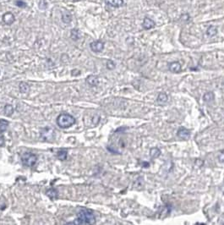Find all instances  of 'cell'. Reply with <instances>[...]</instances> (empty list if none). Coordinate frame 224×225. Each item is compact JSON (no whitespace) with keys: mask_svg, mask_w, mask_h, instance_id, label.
<instances>
[{"mask_svg":"<svg viewBox=\"0 0 224 225\" xmlns=\"http://www.w3.org/2000/svg\"><path fill=\"white\" fill-rule=\"evenodd\" d=\"M96 222V218L91 211L86 208L80 209V212L77 213V218L74 222L68 223V224H76V225H85V224H94Z\"/></svg>","mask_w":224,"mask_h":225,"instance_id":"obj_1","label":"cell"},{"mask_svg":"<svg viewBox=\"0 0 224 225\" xmlns=\"http://www.w3.org/2000/svg\"><path fill=\"white\" fill-rule=\"evenodd\" d=\"M55 136L54 130H53L50 127H46L44 129H42L41 131V137L44 140L47 141H52L53 140Z\"/></svg>","mask_w":224,"mask_h":225,"instance_id":"obj_4","label":"cell"},{"mask_svg":"<svg viewBox=\"0 0 224 225\" xmlns=\"http://www.w3.org/2000/svg\"><path fill=\"white\" fill-rule=\"evenodd\" d=\"M107 66H108V69L112 70V69H113V68L115 67V65L113 64V61H108Z\"/></svg>","mask_w":224,"mask_h":225,"instance_id":"obj_25","label":"cell"},{"mask_svg":"<svg viewBox=\"0 0 224 225\" xmlns=\"http://www.w3.org/2000/svg\"><path fill=\"white\" fill-rule=\"evenodd\" d=\"M74 1H79V0H74Z\"/></svg>","mask_w":224,"mask_h":225,"instance_id":"obj_27","label":"cell"},{"mask_svg":"<svg viewBox=\"0 0 224 225\" xmlns=\"http://www.w3.org/2000/svg\"><path fill=\"white\" fill-rule=\"evenodd\" d=\"M214 97H215L213 92L209 91V92H206L204 95V101L205 102H210L214 100Z\"/></svg>","mask_w":224,"mask_h":225,"instance_id":"obj_16","label":"cell"},{"mask_svg":"<svg viewBox=\"0 0 224 225\" xmlns=\"http://www.w3.org/2000/svg\"><path fill=\"white\" fill-rule=\"evenodd\" d=\"M39 8L42 10H46V9L47 8V1H45V0H41L40 3H39Z\"/></svg>","mask_w":224,"mask_h":225,"instance_id":"obj_23","label":"cell"},{"mask_svg":"<svg viewBox=\"0 0 224 225\" xmlns=\"http://www.w3.org/2000/svg\"><path fill=\"white\" fill-rule=\"evenodd\" d=\"M47 195L49 197L50 199L52 200H56L59 196V193L56 189H53V188H51L49 190H47Z\"/></svg>","mask_w":224,"mask_h":225,"instance_id":"obj_11","label":"cell"},{"mask_svg":"<svg viewBox=\"0 0 224 225\" xmlns=\"http://www.w3.org/2000/svg\"><path fill=\"white\" fill-rule=\"evenodd\" d=\"M9 126V122L5 120H0V131L4 132Z\"/></svg>","mask_w":224,"mask_h":225,"instance_id":"obj_20","label":"cell"},{"mask_svg":"<svg viewBox=\"0 0 224 225\" xmlns=\"http://www.w3.org/2000/svg\"><path fill=\"white\" fill-rule=\"evenodd\" d=\"M22 163L26 167H33L37 162V157L31 152H25L21 157Z\"/></svg>","mask_w":224,"mask_h":225,"instance_id":"obj_3","label":"cell"},{"mask_svg":"<svg viewBox=\"0 0 224 225\" xmlns=\"http://www.w3.org/2000/svg\"><path fill=\"white\" fill-rule=\"evenodd\" d=\"M3 21L4 22V24H6V25H12L15 21V15L11 12H6L3 15Z\"/></svg>","mask_w":224,"mask_h":225,"instance_id":"obj_6","label":"cell"},{"mask_svg":"<svg viewBox=\"0 0 224 225\" xmlns=\"http://www.w3.org/2000/svg\"><path fill=\"white\" fill-rule=\"evenodd\" d=\"M90 49L95 53H100L104 48V43L101 41H96V42H92L90 44Z\"/></svg>","mask_w":224,"mask_h":225,"instance_id":"obj_5","label":"cell"},{"mask_svg":"<svg viewBox=\"0 0 224 225\" xmlns=\"http://www.w3.org/2000/svg\"><path fill=\"white\" fill-rule=\"evenodd\" d=\"M20 92H22V93H25V92H27L28 91L30 90V86L28 84H26L25 82H21L20 84Z\"/></svg>","mask_w":224,"mask_h":225,"instance_id":"obj_18","label":"cell"},{"mask_svg":"<svg viewBox=\"0 0 224 225\" xmlns=\"http://www.w3.org/2000/svg\"><path fill=\"white\" fill-rule=\"evenodd\" d=\"M15 4H16V6L20 7V8H25V7H26V3H25L22 0H17L15 2Z\"/></svg>","mask_w":224,"mask_h":225,"instance_id":"obj_24","label":"cell"},{"mask_svg":"<svg viewBox=\"0 0 224 225\" xmlns=\"http://www.w3.org/2000/svg\"><path fill=\"white\" fill-rule=\"evenodd\" d=\"M106 4L113 8L121 7L124 4V0H105Z\"/></svg>","mask_w":224,"mask_h":225,"instance_id":"obj_8","label":"cell"},{"mask_svg":"<svg viewBox=\"0 0 224 225\" xmlns=\"http://www.w3.org/2000/svg\"><path fill=\"white\" fill-rule=\"evenodd\" d=\"M14 112V108L10 104H7V105L4 107V114L7 115V116H10V115L13 114Z\"/></svg>","mask_w":224,"mask_h":225,"instance_id":"obj_21","label":"cell"},{"mask_svg":"<svg viewBox=\"0 0 224 225\" xmlns=\"http://www.w3.org/2000/svg\"><path fill=\"white\" fill-rule=\"evenodd\" d=\"M86 82L90 86H96V85H97V84H98V79H97L96 76L90 75V76H88V78L86 79Z\"/></svg>","mask_w":224,"mask_h":225,"instance_id":"obj_12","label":"cell"},{"mask_svg":"<svg viewBox=\"0 0 224 225\" xmlns=\"http://www.w3.org/2000/svg\"><path fill=\"white\" fill-rule=\"evenodd\" d=\"M168 68H169L170 71H172L174 73H178L181 70V65L179 62H173V63L169 64Z\"/></svg>","mask_w":224,"mask_h":225,"instance_id":"obj_10","label":"cell"},{"mask_svg":"<svg viewBox=\"0 0 224 225\" xmlns=\"http://www.w3.org/2000/svg\"><path fill=\"white\" fill-rule=\"evenodd\" d=\"M70 36H71V38H72L74 41L79 40L80 37V30H78V29H73V30H71V32H70Z\"/></svg>","mask_w":224,"mask_h":225,"instance_id":"obj_13","label":"cell"},{"mask_svg":"<svg viewBox=\"0 0 224 225\" xmlns=\"http://www.w3.org/2000/svg\"><path fill=\"white\" fill-rule=\"evenodd\" d=\"M143 27H144V29L145 30H150V29H152V28H154L155 25V22L153 20H151V19H150L148 17H145L143 20Z\"/></svg>","mask_w":224,"mask_h":225,"instance_id":"obj_7","label":"cell"},{"mask_svg":"<svg viewBox=\"0 0 224 225\" xmlns=\"http://www.w3.org/2000/svg\"><path fill=\"white\" fill-rule=\"evenodd\" d=\"M161 154V151L158 148H152L151 150V157H157Z\"/></svg>","mask_w":224,"mask_h":225,"instance_id":"obj_22","label":"cell"},{"mask_svg":"<svg viewBox=\"0 0 224 225\" xmlns=\"http://www.w3.org/2000/svg\"><path fill=\"white\" fill-rule=\"evenodd\" d=\"M62 20L66 24H69L72 20V16H71L70 13H65V14L62 15Z\"/></svg>","mask_w":224,"mask_h":225,"instance_id":"obj_19","label":"cell"},{"mask_svg":"<svg viewBox=\"0 0 224 225\" xmlns=\"http://www.w3.org/2000/svg\"><path fill=\"white\" fill-rule=\"evenodd\" d=\"M75 124V119L74 116L70 114H61L57 118V125L62 129H67L70 128L72 125Z\"/></svg>","mask_w":224,"mask_h":225,"instance_id":"obj_2","label":"cell"},{"mask_svg":"<svg viewBox=\"0 0 224 225\" xmlns=\"http://www.w3.org/2000/svg\"><path fill=\"white\" fill-rule=\"evenodd\" d=\"M58 157H59V159L62 161H65L67 159V157H68V152H67V151L65 150V149H62V150H60L58 151Z\"/></svg>","mask_w":224,"mask_h":225,"instance_id":"obj_14","label":"cell"},{"mask_svg":"<svg viewBox=\"0 0 224 225\" xmlns=\"http://www.w3.org/2000/svg\"><path fill=\"white\" fill-rule=\"evenodd\" d=\"M4 138L3 135H0V146H4Z\"/></svg>","mask_w":224,"mask_h":225,"instance_id":"obj_26","label":"cell"},{"mask_svg":"<svg viewBox=\"0 0 224 225\" xmlns=\"http://www.w3.org/2000/svg\"><path fill=\"white\" fill-rule=\"evenodd\" d=\"M217 30L213 25H211L209 28L207 29V31H206V34L209 36H214L215 35H217Z\"/></svg>","mask_w":224,"mask_h":225,"instance_id":"obj_17","label":"cell"},{"mask_svg":"<svg viewBox=\"0 0 224 225\" xmlns=\"http://www.w3.org/2000/svg\"><path fill=\"white\" fill-rule=\"evenodd\" d=\"M178 136H179V138H181V139L188 140L189 137H190V132L187 129H180L178 131Z\"/></svg>","mask_w":224,"mask_h":225,"instance_id":"obj_9","label":"cell"},{"mask_svg":"<svg viewBox=\"0 0 224 225\" xmlns=\"http://www.w3.org/2000/svg\"><path fill=\"white\" fill-rule=\"evenodd\" d=\"M168 95L166 94V93H163V92H162V93H160L159 95H158V97H157V102H158V103L159 104H163L165 102H167V101H168Z\"/></svg>","mask_w":224,"mask_h":225,"instance_id":"obj_15","label":"cell"}]
</instances>
